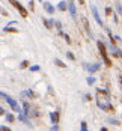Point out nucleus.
Returning <instances> with one entry per match:
<instances>
[{
	"label": "nucleus",
	"instance_id": "obj_1",
	"mask_svg": "<svg viewBox=\"0 0 122 131\" xmlns=\"http://www.w3.org/2000/svg\"><path fill=\"white\" fill-rule=\"evenodd\" d=\"M2 96H3V100H5V101L9 104V107L12 108L14 112H17V113H21V107H20V104H18V103L14 100V98H11V96H9L8 93H5V92H2Z\"/></svg>",
	"mask_w": 122,
	"mask_h": 131
},
{
	"label": "nucleus",
	"instance_id": "obj_2",
	"mask_svg": "<svg viewBox=\"0 0 122 131\" xmlns=\"http://www.w3.org/2000/svg\"><path fill=\"white\" fill-rule=\"evenodd\" d=\"M96 45H98V48H99V53H101V56H103V59H104V62H106V65L110 66L112 65V62H110V59L107 57V50H106V42H103V41H98L96 42Z\"/></svg>",
	"mask_w": 122,
	"mask_h": 131
},
{
	"label": "nucleus",
	"instance_id": "obj_3",
	"mask_svg": "<svg viewBox=\"0 0 122 131\" xmlns=\"http://www.w3.org/2000/svg\"><path fill=\"white\" fill-rule=\"evenodd\" d=\"M9 2H11V3L14 5V8H15V9H17V11H18L20 14H21V17H24V18H26V17H27L26 8H24V6H23L20 2H17V0H9Z\"/></svg>",
	"mask_w": 122,
	"mask_h": 131
},
{
	"label": "nucleus",
	"instance_id": "obj_4",
	"mask_svg": "<svg viewBox=\"0 0 122 131\" xmlns=\"http://www.w3.org/2000/svg\"><path fill=\"white\" fill-rule=\"evenodd\" d=\"M68 12L71 14L72 18H77V6H75L74 0H68Z\"/></svg>",
	"mask_w": 122,
	"mask_h": 131
},
{
	"label": "nucleus",
	"instance_id": "obj_5",
	"mask_svg": "<svg viewBox=\"0 0 122 131\" xmlns=\"http://www.w3.org/2000/svg\"><path fill=\"white\" fill-rule=\"evenodd\" d=\"M91 11H92V15H94L95 21L98 23V26H104V23H103V20H101V17H99V12H98V9H96V6H95V5L91 6Z\"/></svg>",
	"mask_w": 122,
	"mask_h": 131
},
{
	"label": "nucleus",
	"instance_id": "obj_6",
	"mask_svg": "<svg viewBox=\"0 0 122 131\" xmlns=\"http://www.w3.org/2000/svg\"><path fill=\"white\" fill-rule=\"evenodd\" d=\"M42 8H44V11H45V12L50 14V15H53V14L56 12V9H57V8H54L50 2H42Z\"/></svg>",
	"mask_w": 122,
	"mask_h": 131
},
{
	"label": "nucleus",
	"instance_id": "obj_7",
	"mask_svg": "<svg viewBox=\"0 0 122 131\" xmlns=\"http://www.w3.org/2000/svg\"><path fill=\"white\" fill-rule=\"evenodd\" d=\"M84 68L87 69V72H96L99 68H101V63L99 62H96V63H84Z\"/></svg>",
	"mask_w": 122,
	"mask_h": 131
},
{
	"label": "nucleus",
	"instance_id": "obj_8",
	"mask_svg": "<svg viewBox=\"0 0 122 131\" xmlns=\"http://www.w3.org/2000/svg\"><path fill=\"white\" fill-rule=\"evenodd\" d=\"M57 11H60V12H65L68 11V0H60L59 3H57Z\"/></svg>",
	"mask_w": 122,
	"mask_h": 131
},
{
	"label": "nucleus",
	"instance_id": "obj_9",
	"mask_svg": "<svg viewBox=\"0 0 122 131\" xmlns=\"http://www.w3.org/2000/svg\"><path fill=\"white\" fill-rule=\"evenodd\" d=\"M81 21H83V26H84V29H86V32H87V35L92 38V32H91V27H89V21H87V18H81Z\"/></svg>",
	"mask_w": 122,
	"mask_h": 131
},
{
	"label": "nucleus",
	"instance_id": "obj_10",
	"mask_svg": "<svg viewBox=\"0 0 122 131\" xmlns=\"http://www.w3.org/2000/svg\"><path fill=\"white\" fill-rule=\"evenodd\" d=\"M50 119H51V124H57V122H59V113H57V112H51V113H50Z\"/></svg>",
	"mask_w": 122,
	"mask_h": 131
},
{
	"label": "nucleus",
	"instance_id": "obj_11",
	"mask_svg": "<svg viewBox=\"0 0 122 131\" xmlns=\"http://www.w3.org/2000/svg\"><path fill=\"white\" fill-rule=\"evenodd\" d=\"M42 23L47 29H51L54 26V20H47V18H42Z\"/></svg>",
	"mask_w": 122,
	"mask_h": 131
},
{
	"label": "nucleus",
	"instance_id": "obj_12",
	"mask_svg": "<svg viewBox=\"0 0 122 131\" xmlns=\"http://www.w3.org/2000/svg\"><path fill=\"white\" fill-rule=\"evenodd\" d=\"M21 96H24V98H33V92L30 91V89H27V91H23L20 93Z\"/></svg>",
	"mask_w": 122,
	"mask_h": 131
},
{
	"label": "nucleus",
	"instance_id": "obj_13",
	"mask_svg": "<svg viewBox=\"0 0 122 131\" xmlns=\"http://www.w3.org/2000/svg\"><path fill=\"white\" fill-rule=\"evenodd\" d=\"M18 121H21V122H24V124H29V119H27V115L26 113H18Z\"/></svg>",
	"mask_w": 122,
	"mask_h": 131
},
{
	"label": "nucleus",
	"instance_id": "obj_14",
	"mask_svg": "<svg viewBox=\"0 0 122 131\" xmlns=\"http://www.w3.org/2000/svg\"><path fill=\"white\" fill-rule=\"evenodd\" d=\"M5 118H6L8 122H15V118H14L12 113H6V115H5Z\"/></svg>",
	"mask_w": 122,
	"mask_h": 131
},
{
	"label": "nucleus",
	"instance_id": "obj_15",
	"mask_svg": "<svg viewBox=\"0 0 122 131\" xmlns=\"http://www.w3.org/2000/svg\"><path fill=\"white\" fill-rule=\"evenodd\" d=\"M3 32H9V33H17V32H18V30H17V29H15V27H5V29H3Z\"/></svg>",
	"mask_w": 122,
	"mask_h": 131
},
{
	"label": "nucleus",
	"instance_id": "obj_16",
	"mask_svg": "<svg viewBox=\"0 0 122 131\" xmlns=\"http://www.w3.org/2000/svg\"><path fill=\"white\" fill-rule=\"evenodd\" d=\"M54 63L59 66V68H66V65H65V63H63L60 59H54Z\"/></svg>",
	"mask_w": 122,
	"mask_h": 131
},
{
	"label": "nucleus",
	"instance_id": "obj_17",
	"mask_svg": "<svg viewBox=\"0 0 122 131\" xmlns=\"http://www.w3.org/2000/svg\"><path fill=\"white\" fill-rule=\"evenodd\" d=\"M86 81H87V84H91V86H92V84L95 83V77H94V75H89V77L86 79Z\"/></svg>",
	"mask_w": 122,
	"mask_h": 131
},
{
	"label": "nucleus",
	"instance_id": "obj_18",
	"mask_svg": "<svg viewBox=\"0 0 122 131\" xmlns=\"http://www.w3.org/2000/svg\"><path fill=\"white\" fill-rule=\"evenodd\" d=\"M116 14L118 15H122V5L121 3H116Z\"/></svg>",
	"mask_w": 122,
	"mask_h": 131
},
{
	"label": "nucleus",
	"instance_id": "obj_19",
	"mask_svg": "<svg viewBox=\"0 0 122 131\" xmlns=\"http://www.w3.org/2000/svg\"><path fill=\"white\" fill-rule=\"evenodd\" d=\"M54 27H56L57 30H62V23H60L59 20H54Z\"/></svg>",
	"mask_w": 122,
	"mask_h": 131
},
{
	"label": "nucleus",
	"instance_id": "obj_20",
	"mask_svg": "<svg viewBox=\"0 0 122 131\" xmlns=\"http://www.w3.org/2000/svg\"><path fill=\"white\" fill-rule=\"evenodd\" d=\"M80 128H81V131H89V130H87V125H86V122H84V121H81V122H80Z\"/></svg>",
	"mask_w": 122,
	"mask_h": 131
},
{
	"label": "nucleus",
	"instance_id": "obj_21",
	"mask_svg": "<svg viewBox=\"0 0 122 131\" xmlns=\"http://www.w3.org/2000/svg\"><path fill=\"white\" fill-rule=\"evenodd\" d=\"M41 69V66L39 65H33V66H30V71L32 72H36V71H39Z\"/></svg>",
	"mask_w": 122,
	"mask_h": 131
},
{
	"label": "nucleus",
	"instance_id": "obj_22",
	"mask_svg": "<svg viewBox=\"0 0 122 131\" xmlns=\"http://www.w3.org/2000/svg\"><path fill=\"white\" fill-rule=\"evenodd\" d=\"M66 57L69 59V60H75V56H74L71 51H66Z\"/></svg>",
	"mask_w": 122,
	"mask_h": 131
},
{
	"label": "nucleus",
	"instance_id": "obj_23",
	"mask_svg": "<svg viewBox=\"0 0 122 131\" xmlns=\"http://www.w3.org/2000/svg\"><path fill=\"white\" fill-rule=\"evenodd\" d=\"M29 8L33 11V8H35V2H33V0H29Z\"/></svg>",
	"mask_w": 122,
	"mask_h": 131
},
{
	"label": "nucleus",
	"instance_id": "obj_24",
	"mask_svg": "<svg viewBox=\"0 0 122 131\" xmlns=\"http://www.w3.org/2000/svg\"><path fill=\"white\" fill-rule=\"evenodd\" d=\"M27 65H29V62H27V60H23V62L20 63V68H26Z\"/></svg>",
	"mask_w": 122,
	"mask_h": 131
},
{
	"label": "nucleus",
	"instance_id": "obj_25",
	"mask_svg": "<svg viewBox=\"0 0 122 131\" xmlns=\"http://www.w3.org/2000/svg\"><path fill=\"white\" fill-rule=\"evenodd\" d=\"M106 15H112V8H106Z\"/></svg>",
	"mask_w": 122,
	"mask_h": 131
},
{
	"label": "nucleus",
	"instance_id": "obj_26",
	"mask_svg": "<svg viewBox=\"0 0 122 131\" xmlns=\"http://www.w3.org/2000/svg\"><path fill=\"white\" fill-rule=\"evenodd\" d=\"M51 131H59V127H57V124H54L53 127H51Z\"/></svg>",
	"mask_w": 122,
	"mask_h": 131
},
{
	"label": "nucleus",
	"instance_id": "obj_27",
	"mask_svg": "<svg viewBox=\"0 0 122 131\" xmlns=\"http://www.w3.org/2000/svg\"><path fill=\"white\" fill-rule=\"evenodd\" d=\"M108 122H110V124H113V125H115V124H118V121H116V119H108Z\"/></svg>",
	"mask_w": 122,
	"mask_h": 131
},
{
	"label": "nucleus",
	"instance_id": "obj_28",
	"mask_svg": "<svg viewBox=\"0 0 122 131\" xmlns=\"http://www.w3.org/2000/svg\"><path fill=\"white\" fill-rule=\"evenodd\" d=\"M15 24H18V23H17V21H9V23H8V26H15Z\"/></svg>",
	"mask_w": 122,
	"mask_h": 131
},
{
	"label": "nucleus",
	"instance_id": "obj_29",
	"mask_svg": "<svg viewBox=\"0 0 122 131\" xmlns=\"http://www.w3.org/2000/svg\"><path fill=\"white\" fill-rule=\"evenodd\" d=\"M2 131H11V130H9V128H6L5 125H2Z\"/></svg>",
	"mask_w": 122,
	"mask_h": 131
},
{
	"label": "nucleus",
	"instance_id": "obj_30",
	"mask_svg": "<svg viewBox=\"0 0 122 131\" xmlns=\"http://www.w3.org/2000/svg\"><path fill=\"white\" fill-rule=\"evenodd\" d=\"M2 15H8V12H6V9H3V8H2Z\"/></svg>",
	"mask_w": 122,
	"mask_h": 131
},
{
	"label": "nucleus",
	"instance_id": "obj_31",
	"mask_svg": "<svg viewBox=\"0 0 122 131\" xmlns=\"http://www.w3.org/2000/svg\"><path fill=\"white\" fill-rule=\"evenodd\" d=\"M99 131H107V128H104V127H103V128H101Z\"/></svg>",
	"mask_w": 122,
	"mask_h": 131
},
{
	"label": "nucleus",
	"instance_id": "obj_32",
	"mask_svg": "<svg viewBox=\"0 0 122 131\" xmlns=\"http://www.w3.org/2000/svg\"><path fill=\"white\" fill-rule=\"evenodd\" d=\"M121 57H122V50H121Z\"/></svg>",
	"mask_w": 122,
	"mask_h": 131
},
{
	"label": "nucleus",
	"instance_id": "obj_33",
	"mask_svg": "<svg viewBox=\"0 0 122 131\" xmlns=\"http://www.w3.org/2000/svg\"><path fill=\"white\" fill-rule=\"evenodd\" d=\"M39 2H44V0H39Z\"/></svg>",
	"mask_w": 122,
	"mask_h": 131
}]
</instances>
